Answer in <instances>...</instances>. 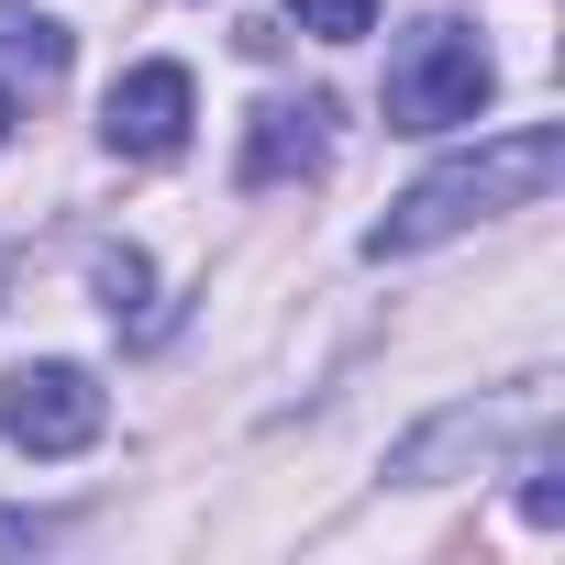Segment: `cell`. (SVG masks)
<instances>
[{
  "label": "cell",
  "instance_id": "cell-8",
  "mask_svg": "<svg viewBox=\"0 0 565 565\" xmlns=\"http://www.w3.org/2000/svg\"><path fill=\"white\" fill-rule=\"evenodd\" d=\"M289 23L311 45H355V34H377V0H289Z\"/></svg>",
  "mask_w": 565,
  "mask_h": 565
},
{
  "label": "cell",
  "instance_id": "cell-2",
  "mask_svg": "<svg viewBox=\"0 0 565 565\" xmlns=\"http://www.w3.org/2000/svg\"><path fill=\"white\" fill-rule=\"evenodd\" d=\"M488 89H499V67L466 23H411L399 56H388V122L399 134H455V122L488 111Z\"/></svg>",
  "mask_w": 565,
  "mask_h": 565
},
{
  "label": "cell",
  "instance_id": "cell-10",
  "mask_svg": "<svg viewBox=\"0 0 565 565\" xmlns=\"http://www.w3.org/2000/svg\"><path fill=\"white\" fill-rule=\"evenodd\" d=\"M0 543H56V521H23V510H0Z\"/></svg>",
  "mask_w": 565,
  "mask_h": 565
},
{
  "label": "cell",
  "instance_id": "cell-6",
  "mask_svg": "<svg viewBox=\"0 0 565 565\" xmlns=\"http://www.w3.org/2000/svg\"><path fill=\"white\" fill-rule=\"evenodd\" d=\"M521 521H565V455H554V433L532 422V444H521Z\"/></svg>",
  "mask_w": 565,
  "mask_h": 565
},
{
  "label": "cell",
  "instance_id": "cell-3",
  "mask_svg": "<svg viewBox=\"0 0 565 565\" xmlns=\"http://www.w3.org/2000/svg\"><path fill=\"white\" fill-rule=\"evenodd\" d=\"M100 422H111V399H100V377L67 366V355L0 377V444H12V455H45V466H56V455H89Z\"/></svg>",
  "mask_w": 565,
  "mask_h": 565
},
{
  "label": "cell",
  "instance_id": "cell-1",
  "mask_svg": "<svg viewBox=\"0 0 565 565\" xmlns=\"http://www.w3.org/2000/svg\"><path fill=\"white\" fill-rule=\"evenodd\" d=\"M554 178H565V134H554V122L488 134L477 156H444L433 178H411L399 211L366 222V255H377V266H388V255H433V244H455V233H477V222H499V211H532Z\"/></svg>",
  "mask_w": 565,
  "mask_h": 565
},
{
  "label": "cell",
  "instance_id": "cell-7",
  "mask_svg": "<svg viewBox=\"0 0 565 565\" xmlns=\"http://www.w3.org/2000/svg\"><path fill=\"white\" fill-rule=\"evenodd\" d=\"M0 56L34 67V78H67V23H45V12H0Z\"/></svg>",
  "mask_w": 565,
  "mask_h": 565
},
{
  "label": "cell",
  "instance_id": "cell-5",
  "mask_svg": "<svg viewBox=\"0 0 565 565\" xmlns=\"http://www.w3.org/2000/svg\"><path fill=\"white\" fill-rule=\"evenodd\" d=\"M333 156V100H266L255 134H244V189H277V178H311Z\"/></svg>",
  "mask_w": 565,
  "mask_h": 565
},
{
  "label": "cell",
  "instance_id": "cell-4",
  "mask_svg": "<svg viewBox=\"0 0 565 565\" xmlns=\"http://www.w3.org/2000/svg\"><path fill=\"white\" fill-rule=\"evenodd\" d=\"M189 122H200V89H189V67H178V56L122 67V78H111V100H100V145H111V156H134V167H167V156L189 145Z\"/></svg>",
  "mask_w": 565,
  "mask_h": 565
},
{
  "label": "cell",
  "instance_id": "cell-9",
  "mask_svg": "<svg viewBox=\"0 0 565 565\" xmlns=\"http://www.w3.org/2000/svg\"><path fill=\"white\" fill-rule=\"evenodd\" d=\"M100 300H111V322H145V255H134V244L100 255Z\"/></svg>",
  "mask_w": 565,
  "mask_h": 565
},
{
  "label": "cell",
  "instance_id": "cell-11",
  "mask_svg": "<svg viewBox=\"0 0 565 565\" xmlns=\"http://www.w3.org/2000/svg\"><path fill=\"white\" fill-rule=\"evenodd\" d=\"M0 145H12V89H0Z\"/></svg>",
  "mask_w": 565,
  "mask_h": 565
}]
</instances>
